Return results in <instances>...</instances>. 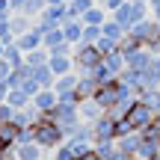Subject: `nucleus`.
<instances>
[{"label": "nucleus", "instance_id": "obj_1", "mask_svg": "<svg viewBox=\"0 0 160 160\" xmlns=\"http://www.w3.org/2000/svg\"><path fill=\"white\" fill-rule=\"evenodd\" d=\"M33 139H36V145H42L45 151H53V148H59V145L65 142V133H62V128H59L57 122H51L42 113L39 122L33 125Z\"/></svg>", "mask_w": 160, "mask_h": 160}, {"label": "nucleus", "instance_id": "obj_2", "mask_svg": "<svg viewBox=\"0 0 160 160\" xmlns=\"http://www.w3.org/2000/svg\"><path fill=\"white\" fill-rule=\"evenodd\" d=\"M71 59H74V71L77 74H92V71L104 62V53L98 51L95 45H83V42H80V45H74Z\"/></svg>", "mask_w": 160, "mask_h": 160}, {"label": "nucleus", "instance_id": "obj_3", "mask_svg": "<svg viewBox=\"0 0 160 160\" xmlns=\"http://www.w3.org/2000/svg\"><path fill=\"white\" fill-rule=\"evenodd\" d=\"M77 83H80V74H77V71L57 77V80H53V92H57V98H59V101H65V104H80Z\"/></svg>", "mask_w": 160, "mask_h": 160}, {"label": "nucleus", "instance_id": "obj_4", "mask_svg": "<svg viewBox=\"0 0 160 160\" xmlns=\"http://www.w3.org/2000/svg\"><path fill=\"white\" fill-rule=\"evenodd\" d=\"M125 119L131 122V128L139 133V131H145V128H148L151 122H154V110H151L148 104H142V101L137 98V104H133V107L125 113Z\"/></svg>", "mask_w": 160, "mask_h": 160}, {"label": "nucleus", "instance_id": "obj_5", "mask_svg": "<svg viewBox=\"0 0 160 160\" xmlns=\"http://www.w3.org/2000/svg\"><path fill=\"white\" fill-rule=\"evenodd\" d=\"M92 131H95V142H113L116 139V119L110 113H104L98 122H92Z\"/></svg>", "mask_w": 160, "mask_h": 160}, {"label": "nucleus", "instance_id": "obj_6", "mask_svg": "<svg viewBox=\"0 0 160 160\" xmlns=\"http://www.w3.org/2000/svg\"><path fill=\"white\" fill-rule=\"evenodd\" d=\"M157 53H151L148 48H139V51H131V53H125V62H128V68L131 71H145L151 65V59H154Z\"/></svg>", "mask_w": 160, "mask_h": 160}, {"label": "nucleus", "instance_id": "obj_7", "mask_svg": "<svg viewBox=\"0 0 160 160\" xmlns=\"http://www.w3.org/2000/svg\"><path fill=\"white\" fill-rule=\"evenodd\" d=\"M137 160H160V137H142L137 148Z\"/></svg>", "mask_w": 160, "mask_h": 160}, {"label": "nucleus", "instance_id": "obj_8", "mask_svg": "<svg viewBox=\"0 0 160 160\" xmlns=\"http://www.w3.org/2000/svg\"><path fill=\"white\" fill-rule=\"evenodd\" d=\"M57 104H59V98H57V92H53V89H39L33 95V107L39 110V113H51Z\"/></svg>", "mask_w": 160, "mask_h": 160}, {"label": "nucleus", "instance_id": "obj_9", "mask_svg": "<svg viewBox=\"0 0 160 160\" xmlns=\"http://www.w3.org/2000/svg\"><path fill=\"white\" fill-rule=\"evenodd\" d=\"M104 113H107V110H104L101 104L95 101V98H86V101H80V119L89 122V125H92V122H98Z\"/></svg>", "mask_w": 160, "mask_h": 160}, {"label": "nucleus", "instance_id": "obj_10", "mask_svg": "<svg viewBox=\"0 0 160 160\" xmlns=\"http://www.w3.org/2000/svg\"><path fill=\"white\" fill-rule=\"evenodd\" d=\"M48 65H51L53 77H62V74H71V71H74V59H71V57H62V53H51Z\"/></svg>", "mask_w": 160, "mask_h": 160}, {"label": "nucleus", "instance_id": "obj_11", "mask_svg": "<svg viewBox=\"0 0 160 160\" xmlns=\"http://www.w3.org/2000/svg\"><path fill=\"white\" fill-rule=\"evenodd\" d=\"M107 18H110V12L104 9L101 3H95V6H92V9H86L83 15H80V21H83L86 27H101V24L107 21Z\"/></svg>", "mask_w": 160, "mask_h": 160}, {"label": "nucleus", "instance_id": "obj_12", "mask_svg": "<svg viewBox=\"0 0 160 160\" xmlns=\"http://www.w3.org/2000/svg\"><path fill=\"white\" fill-rule=\"evenodd\" d=\"M15 45L21 48L24 53H30V51H39V48H42V33L33 27V30H27L24 36H18V39H15Z\"/></svg>", "mask_w": 160, "mask_h": 160}, {"label": "nucleus", "instance_id": "obj_13", "mask_svg": "<svg viewBox=\"0 0 160 160\" xmlns=\"http://www.w3.org/2000/svg\"><path fill=\"white\" fill-rule=\"evenodd\" d=\"M62 33H65V42L68 45H80V39H83V21L80 18H68L62 24Z\"/></svg>", "mask_w": 160, "mask_h": 160}, {"label": "nucleus", "instance_id": "obj_14", "mask_svg": "<svg viewBox=\"0 0 160 160\" xmlns=\"http://www.w3.org/2000/svg\"><path fill=\"white\" fill-rule=\"evenodd\" d=\"M139 142H142V133H128V137L116 139V148H119V151H125L128 157H133V160H137V148H139Z\"/></svg>", "mask_w": 160, "mask_h": 160}, {"label": "nucleus", "instance_id": "obj_15", "mask_svg": "<svg viewBox=\"0 0 160 160\" xmlns=\"http://www.w3.org/2000/svg\"><path fill=\"white\" fill-rule=\"evenodd\" d=\"M128 36H131L137 45H148V36H151V18H145V21H139V24H133L131 30H128Z\"/></svg>", "mask_w": 160, "mask_h": 160}, {"label": "nucleus", "instance_id": "obj_16", "mask_svg": "<svg viewBox=\"0 0 160 160\" xmlns=\"http://www.w3.org/2000/svg\"><path fill=\"white\" fill-rule=\"evenodd\" d=\"M98 80L92 77V74H80V83H77V98L80 101H86V98H95V92H98Z\"/></svg>", "mask_w": 160, "mask_h": 160}, {"label": "nucleus", "instance_id": "obj_17", "mask_svg": "<svg viewBox=\"0 0 160 160\" xmlns=\"http://www.w3.org/2000/svg\"><path fill=\"white\" fill-rule=\"evenodd\" d=\"M15 160H45V148L36 142L30 145H15Z\"/></svg>", "mask_w": 160, "mask_h": 160}, {"label": "nucleus", "instance_id": "obj_18", "mask_svg": "<svg viewBox=\"0 0 160 160\" xmlns=\"http://www.w3.org/2000/svg\"><path fill=\"white\" fill-rule=\"evenodd\" d=\"M142 83H145V89H160V57H154L151 65L142 71Z\"/></svg>", "mask_w": 160, "mask_h": 160}, {"label": "nucleus", "instance_id": "obj_19", "mask_svg": "<svg viewBox=\"0 0 160 160\" xmlns=\"http://www.w3.org/2000/svg\"><path fill=\"white\" fill-rule=\"evenodd\" d=\"M104 65H107V71L113 77H119L122 71L128 68V62H125V53L122 51H113V53H107V57H104Z\"/></svg>", "mask_w": 160, "mask_h": 160}, {"label": "nucleus", "instance_id": "obj_20", "mask_svg": "<svg viewBox=\"0 0 160 160\" xmlns=\"http://www.w3.org/2000/svg\"><path fill=\"white\" fill-rule=\"evenodd\" d=\"M9 27H12V36H24L27 30H33V18H27V15H21V12H12V18H9Z\"/></svg>", "mask_w": 160, "mask_h": 160}, {"label": "nucleus", "instance_id": "obj_21", "mask_svg": "<svg viewBox=\"0 0 160 160\" xmlns=\"http://www.w3.org/2000/svg\"><path fill=\"white\" fill-rule=\"evenodd\" d=\"M6 104H9L12 110H24V107H30V104H33V98H30L24 89H9V95H6Z\"/></svg>", "mask_w": 160, "mask_h": 160}, {"label": "nucleus", "instance_id": "obj_22", "mask_svg": "<svg viewBox=\"0 0 160 160\" xmlns=\"http://www.w3.org/2000/svg\"><path fill=\"white\" fill-rule=\"evenodd\" d=\"M33 80L42 86V89H53V71H51V65H39V68H33Z\"/></svg>", "mask_w": 160, "mask_h": 160}, {"label": "nucleus", "instance_id": "obj_23", "mask_svg": "<svg viewBox=\"0 0 160 160\" xmlns=\"http://www.w3.org/2000/svg\"><path fill=\"white\" fill-rule=\"evenodd\" d=\"M101 36H107V39H113V42H119V45H122V39H125L128 33H125V30H122L119 24L113 21V18H107V21L101 24Z\"/></svg>", "mask_w": 160, "mask_h": 160}, {"label": "nucleus", "instance_id": "obj_24", "mask_svg": "<svg viewBox=\"0 0 160 160\" xmlns=\"http://www.w3.org/2000/svg\"><path fill=\"white\" fill-rule=\"evenodd\" d=\"M48 59H51L48 48H39V51H30V53H24V62H27L30 68H39V65H48Z\"/></svg>", "mask_w": 160, "mask_h": 160}, {"label": "nucleus", "instance_id": "obj_25", "mask_svg": "<svg viewBox=\"0 0 160 160\" xmlns=\"http://www.w3.org/2000/svg\"><path fill=\"white\" fill-rule=\"evenodd\" d=\"M3 59L12 65V68H18V65H24V51L12 42V45H6V51H3Z\"/></svg>", "mask_w": 160, "mask_h": 160}, {"label": "nucleus", "instance_id": "obj_26", "mask_svg": "<svg viewBox=\"0 0 160 160\" xmlns=\"http://www.w3.org/2000/svg\"><path fill=\"white\" fill-rule=\"evenodd\" d=\"M139 101L148 104V107L154 110V116H160V89H145L142 95H139Z\"/></svg>", "mask_w": 160, "mask_h": 160}, {"label": "nucleus", "instance_id": "obj_27", "mask_svg": "<svg viewBox=\"0 0 160 160\" xmlns=\"http://www.w3.org/2000/svg\"><path fill=\"white\" fill-rule=\"evenodd\" d=\"M45 6H48V0H27V3H24V9H21V15L39 18L42 12H45Z\"/></svg>", "mask_w": 160, "mask_h": 160}, {"label": "nucleus", "instance_id": "obj_28", "mask_svg": "<svg viewBox=\"0 0 160 160\" xmlns=\"http://www.w3.org/2000/svg\"><path fill=\"white\" fill-rule=\"evenodd\" d=\"M98 0H68V12H71V18H80L86 9H92Z\"/></svg>", "mask_w": 160, "mask_h": 160}, {"label": "nucleus", "instance_id": "obj_29", "mask_svg": "<svg viewBox=\"0 0 160 160\" xmlns=\"http://www.w3.org/2000/svg\"><path fill=\"white\" fill-rule=\"evenodd\" d=\"M53 157H57V160H77V154H74V148H71L68 139H65L59 148H53Z\"/></svg>", "mask_w": 160, "mask_h": 160}, {"label": "nucleus", "instance_id": "obj_30", "mask_svg": "<svg viewBox=\"0 0 160 160\" xmlns=\"http://www.w3.org/2000/svg\"><path fill=\"white\" fill-rule=\"evenodd\" d=\"M113 151H116V139L113 142H95V157L98 160H110Z\"/></svg>", "mask_w": 160, "mask_h": 160}, {"label": "nucleus", "instance_id": "obj_31", "mask_svg": "<svg viewBox=\"0 0 160 160\" xmlns=\"http://www.w3.org/2000/svg\"><path fill=\"white\" fill-rule=\"evenodd\" d=\"M95 48L107 57V53H113V51H119V42H113V39H107V36H101V39L95 42Z\"/></svg>", "mask_w": 160, "mask_h": 160}, {"label": "nucleus", "instance_id": "obj_32", "mask_svg": "<svg viewBox=\"0 0 160 160\" xmlns=\"http://www.w3.org/2000/svg\"><path fill=\"white\" fill-rule=\"evenodd\" d=\"M98 39H101V27H86L83 24V39L80 42H83V45H95Z\"/></svg>", "mask_w": 160, "mask_h": 160}, {"label": "nucleus", "instance_id": "obj_33", "mask_svg": "<svg viewBox=\"0 0 160 160\" xmlns=\"http://www.w3.org/2000/svg\"><path fill=\"white\" fill-rule=\"evenodd\" d=\"M128 133H137V131L131 128V122H128V119H116V139L128 137Z\"/></svg>", "mask_w": 160, "mask_h": 160}, {"label": "nucleus", "instance_id": "obj_34", "mask_svg": "<svg viewBox=\"0 0 160 160\" xmlns=\"http://www.w3.org/2000/svg\"><path fill=\"white\" fill-rule=\"evenodd\" d=\"M98 3H101V6H104V9H107V12H110V15H113V12H116V9H119V6H125V3H128V0H98Z\"/></svg>", "mask_w": 160, "mask_h": 160}, {"label": "nucleus", "instance_id": "obj_35", "mask_svg": "<svg viewBox=\"0 0 160 160\" xmlns=\"http://www.w3.org/2000/svg\"><path fill=\"white\" fill-rule=\"evenodd\" d=\"M9 74H12V65L6 62V59H0V80H6Z\"/></svg>", "mask_w": 160, "mask_h": 160}, {"label": "nucleus", "instance_id": "obj_36", "mask_svg": "<svg viewBox=\"0 0 160 160\" xmlns=\"http://www.w3.org/2000/svg\"><path fill=\"white\" fill-rule=\"evenodd\" d=\"M148 6H151V18L160 21V0H154V3H148Z\"/></svg>", "mask_w": 160, "mask_h": 160}, {"label": "nucleus", "instance_id": "obj_37", "mask_svg": "<svg viewBox=\"0 0 160 160\" xmlns=\"http://www.w3.org/2000/svg\"><path fill=\"white\" fill-rule=\"evenodd\" d=\"M6 95H9V83H6V80H0V104L6 101Z\"/></svg>", "mask_w": 160, "mask_h": 160}, {"label": "nucleus", "instance_id": "obj_38", "mask_svg": "<svg viewBox=\"0 0 160 160\" xmlns=\"http://www.w3.org/2000/svg\"><path fill=\"white\" fill-rule=\"evenodd\" d=\"M24 3H27V0H9V6H12V12H21V9H24Z\"/></svg>", "mask_w": 160, "mask_h": 160}, {"label": "nucleus", "instance_id": "obj_39", "mask_svg": "<svg viewBox=\"0 0 160 160\" xmlns=\"http://www.w3.org/2000/svg\"><path fill=\"white\" fill-rule=\"evenodd\" d=\"M68 0H48V6H65Z\"/></svg>", "mask_w": 160, "mask_h": 160}, {"label": "nucleus", "instance_id": "obj_40", "mask_svg": "<svg viewBox=\"0 0 160 160\" xmlns=\"http://www.w3.org/2000/svg\"><path fill=\"white\" fill-rule=\"evenodd\" d=\"M3 51H6V45H3V42H0V59H3Z\"/></svg>", "mask_w": 160, "mask_h": 160}, {"label": "nucleus", "instance_id": "obj_41", "mask_svg": "<svg viewBox=\"0 0 160 160\" xmlns=\"http://www.w3.org/2000/svg\"><path fill=\"white\" fill-rule=\"evenodd\" d=\"M0 160H9V157H6V154H0Z\"/></svg>", "mask_w": 160, "mask_h": 160}, {"label": "nucleus", "instance_id": "obj_42", "mask_svg": "<svg viewBox=\"0 0 160 160\" xmlns=\"http://www.w3.org/2000/svg\"><path fill=\"white\" fill-rule=\"evenodd\" d=\"M45 160H57V157H53V154H51V157H45Z\"/></svg>", "mask_w": 160, "mask_h": 160}]
</instances>
